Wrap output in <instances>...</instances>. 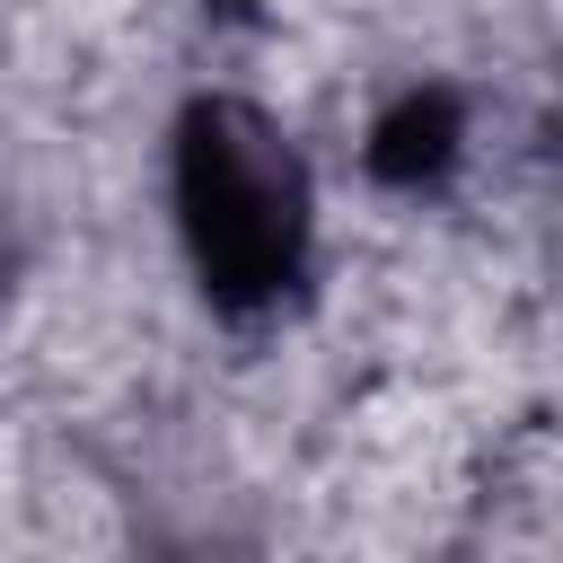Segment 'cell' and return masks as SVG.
<instances>
[{
	"label": "cell",
	"mask_w": 563,
	"mask_h": 563,
	"mask_svg": "<svg viewBox=\"0 0 563 563\" xmlns=\"http://www.w3.org/2000/svg\"><path fill=\"white\" fill-rule=\"evenodd\" d=\"M449 150H457V106L431 88V97H405V106L378 123L369 167H378V176H396V185H422V176H431Z\"/></svg>",
	"instance_id": "obj_2"
},
{
	"label": "cell",
	"mask_w": 563,
	"mask_h": 563,
	"mask_svg": "<svg viewBox=\"0 0 563 563\" xmlns=\"http://www.w3.org/2000/svg\"><path fill=\"white\" fill-rule=\"evenodd\" d=\"M176 229L220 317H264L308 273V167L238 97H202L176 123Z\"/></svg>",
	"instance_id": "obj_1"
}]
</instances>
